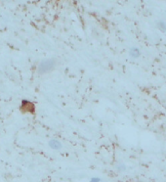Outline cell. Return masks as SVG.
Instances as JSON below:
<instances>
[{
  "label": "cell",
  "mask_w": 166,
  "mask_h": 182,
  "mask_svg": "<svg viewBox=\"0 0 166 182\" xmlns=\"http://www.w3.org/2000/svg\"><path fill=\"white\" fill-rule=\"evenodd\" d=\"M55 68V61L53 59L44 60L39 64L38 67V73H45L47 72H50Z\"/></svg>",
  "instance_id": "cell-1"
},
{
  "label": "cell",
  "mask_w": 166,
  "mask_h": 182,
  "mask_svg": "<svg viewBox=\"0 0 166 182\" xmlns=\"http://www.w3.org/2000/svg\"><path fill=\"white\" fill-rule=\"evenodd\" d=\"M21 111L23 113H30V114H33L34 111H35V108H34V104L31 103V102L27 101V100H24L22 102L21 105Z\"/></svg>",
  "instance_id": "cell-2"
},
{
  "label": "cell",
  "mask_w": 166,
  "mask_h": 182,
  "mask_svg": "<svg viewBox=\"0 0 166 182\" xmlns=\"http://www.w3.org/2000/svg\"><path fill=\"white\" fill-rule=\"evenodd\" d=\"M129 55H130L131 58L137 59V58H139L140 55H141V51H140L138 47H132L129 51Z\"/></svg>",
  "instance_id": "cell-3"
},
{
  "label": "cell",
  "mask_w": 166,
  "mask_h": 182,
  "mask_svg": "<svg viewBox=\"0 0 166 182\" xmlns=\"http://www.w3.org/2000/svg\"><path fill=\"white\" fill-rule=\"evenodd\" d=\"M49 146H50L52 149H54V150H60V149H62V147H63V145L61 144V143L58 141V140H56V139L50 140Z\"/></svg>",
  "instance_id": "cell-4"
},
{
  "label": "cell",
  "mask_w": 166,
  "mask_h": 182,
  "mask_svg": "<svg viewBox=\"0 0 166 182\" xmlns=\"http://www.w3.org/2000/svg\"><path fill=\"white\" fill-rule=\"evenodd\" d=\"M156 27H157V28L159 30L161 31V33H165L166 31V23L164 21H157L156 22Z\"/></svg>",
  "instance_id": "cell-5"
},
{
  "label": "cell",
  "mask_w": 166,
  "mask_h": 182,
  "mask_svg": "<svg viewBox=\"0 0 166 182\" xmlns=\"http://www.w3.org/2000/svg\"><path fill=\"white\" fill-rule=\"evenodd\" d=\"M117 170H118L119 171H125L126 170V167H125V165H123V164H120L117 165Z\"/></svg>",
  "instance_id": "cell-6"
},
{
  "label": "cell",
  "mask_w": 166,
  "mask_h": 182,
  "mask_svg": "<svg viewBox=\"0 0 166 182\" xmlns=\"http://www.w3.org/2000/svg\"><path fill=\"white\" fill-rule=\"evenodd\" d=\"M89 182H101V179L99 177H93V178H91V180Z\"/></svg>",
  "instance_id": "cell-7"
}]
</instances>
